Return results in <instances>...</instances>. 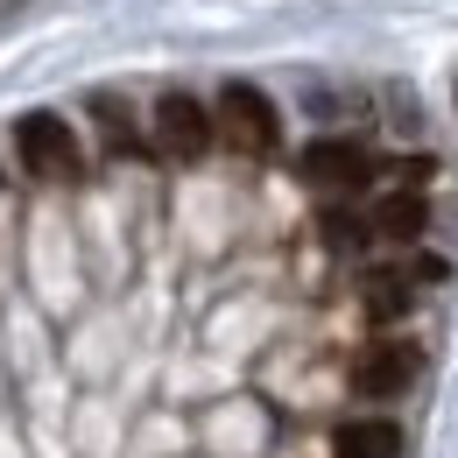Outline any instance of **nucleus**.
I'll list each match as a JSON object with an SVG mask.
<instances>
[{"label": "nucleus", "instance_id": "f257e3e1", "mask_svg": "<svg viewBox=\"0 0 458 458\" xmlns=\"http://www.w3.org/2000/svg\"><path fill=\"white\" fill-rule=\"evenodd\" d=\"M14 148H21V170L36 183H78L85 176V156H78V134L64 114H21L14 120Z\"/></svg>", "mask_w": 458, "mask_h": 458}, {"label": "nucleus", "instance_id": "f03ea898", "mask_svg": "<svg viewBox=\"0 0 458 458\" xmlns=\"http://www.w3.org/2000/svg\"><path fill=\"white\" fill-rule=\"evenodd\" d=\"M219 134H226V148L240 156H276L283 148V114H276V99L261 92V85H240L233 78L226 92H219Z\"/></svg>", "mask_w": 458, "mask_h": 458}, {"label": "nucleus", "instance_id": "7ed1b4c3", "mask_svg": "<svg viewBox=\"0 0 458 458\" xmlns=\"http://www.w3.org/2000/svg\"><path fill=\"white\" fill-rule=\"evenodd\" d=\"M296 170H303L310 191H325V198H352V191L374 183V148H360L352 134H318V141L296 156Z\"/></svg>", "mask_w": 458, "mask_h": 458}, {"label": "nucleus", "instance_id": "20e7f679", "mask_svg": "<svg viewBox=\"0 0 458 458\" xmlns=\"http://www.w3.org/2000/svg\"><path fill=\"white\" fill-rule=\"evenodd\" d=\"M416 374H423V345H416V339H374L360 360H352V388H360L367 402L409 395Z\"/></svg>", "mask_w": 458, "mask_h": 458}, {"label": "nucleus", "instance_id": "39448f33", "mask_svg": "<svg viewBox=\"0 0 458 458\" xmlns=\"http://www.w3.org/2000/svg\"><path fill=\"white\" fill-rule=\"evenodd\" d=\"M148 127H156V148L176 156V163H198V156L212 148V134H219L212 106H205V99H191V92H163Z\"/></svg>", "mask_w": 458, "mask_h": 458}, {"label": "nucleus", "instance_id": "423d86ee", "mask_svg": "<svg viewBox=\"0 0 458 458\" xmlns=\"http://www.w3.org/2000/svg\"><path fill=\"white\" fill-rule=\"evenodd\" d=\"M360 310H367V325H374V332L402 325V318L416 310V283H409V268H395V261L367 268V276H360Z\"/></svg>", "mask_w": 458, "mask_h": 458}, {"label": "nucleus", "instance_id": "0eeeda50", "mask_svg": "<svg viewBox=\"0 0 458 458\" xmlns=\"http://www.w3.org/2000/svg\"><path fill=\"white\" fill-rule=\"evenodd\" d=\"M332 458H402V423L395 416H352L332 430Z\"/></svg>", "mask_w": 458, "mask_h": 458}, {"label": "nucleus", "instance_id": "6e6552de", "mask_svg": "<svg viewBox=\"0 0 458 458\" xmlns=\"http://www.w3.org/2000/svg\"><path fill=\"white\" fill-rule=\"evenodd\" d=\"M430 226V198L423 191H388L374 205V240H395V247H416Z\"/></svg>", "mask_w": 458, "mask_h": 458}, {"label": "nucleus", "instance_id": "1a4fd4ad", "mask_svg": "<svg viewBox=\"0 0 458 458\" xmlns=\"http://www.w3.org/2000/svg\"><path fill=\"white\" fill-rule=\"evenodd\" d=\"M92 127H99L106 156H141V120L120 92H92Z\"/></svg>", "mask_w": 458, "mask_h": 458}, {"label": "nucleus", "instance_id": "9d476101", "mask_svg": "<svg viewBox=\"0 0 458 458\" xmlns=\"http://www.w3.org/2000/svg\"><path fill=\"white\" fill-rule=\"evenodd\" d=\"M318 233H325L332 254H367V247H374V212H360V205L332 198V205L318 212Z\"/></svg>", "mask_w": 458, "mask_h": 458}, {"label": "nucleus", "instance_id": "9b49d317", "mask_svg": "<svg viewBox=\"0 0 458 458\" xmlns=\"http://www.w3.org/2000/svg\"><path fill=\"white\" fill-rule=\"evenodd\" d=\"M402 268H409V283H445V276H452V261H445V254H409Z\"/></svg>", "mask_w": 458, "mask_h": 458}]
</instances>
